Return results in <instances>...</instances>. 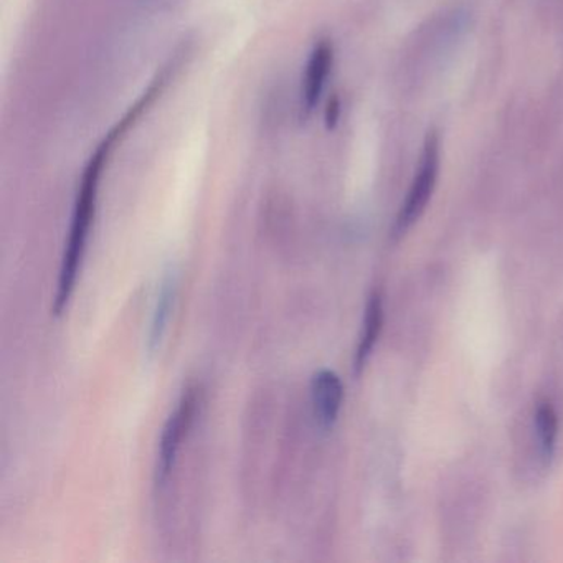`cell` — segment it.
<instances>
[{"label":"cell","instance_id":"cell-1","mask_svg":"<svg viewBox=\"0 0 563 563\" xmlns=\"http://www.w3.org/2000/svg\"><path fill=\"white\" fill-rule=\"evenodd\" d=\"M142 114L145 111L138 104H133L127 113L114 124L113 129L104 136L103 141L100 142L83 171L82 183H79L75 207H73L68 240H66L62 266H60L55 299H53L52 311L55 316H60L65 311L66 304L75 291L76 278H78L83 257H85L86 241L90 237L91 224H93L95 212H97L98 192H100L104 167H107L117 142L138 123Z\"/></svg>","mask_w":563,"mask_h":563},{"label":"cell","instance_id":"cell-2","mask_svg":"<svg viewBox=\"0 0 563 563\" xmlns=\"http://www.w3.org/2000/svg\"><path fill=\"white\" fill-rule=\"evenodd\" d=\"M441 141L437 132H428L423 142L422 158H420L418 171L415 179L406 193L405 202L397 215L393 235L403 237L425 213L433 192L437 189L438 176H440Z\"/></svg>","mask_w":563,"mask_h":563},{"label":"cell","instance_id":"cell-3","mask_svg":"<svg viewBox=\"0 0 563 563\" xmlns=\"http://www.w3.org/2000/svg\"><path fill=\"white\" fill-rule=\"evenodd\" d=\"M199 387L187 388L184 396L180 397L176 410L171 413L164 429H162L161 441H159L158 464H155V483L158 486H164L171 476L172 470L176 466L177 454L183 448L184 440L192 428L193 420H196L197 410L200 406Z\"/></svg>","mask_w":563,"mask_h":563},{"label":"cell","instance_id":"cell-4","mask_svg":"<svg viewBox=\"0 0 563 563\" xmlns=\"http://www.w3.org/2000/svg\"><path fill=\"white\" fill-rule=\"evenodd\" d=\"M334 63V47L329 40L317 41L311 50L306 70L302 75L301 104L304 113L310 114L320 103L326 88L327 78Z\"/></svg>","mask_w":563,"mask_h":563},{"label":"cell","instance_id":"cell-5","mask_svg":"<svg viewBox=\"0 0 563 563\" xmlns=\"http://www.w3.org/2000/svg\"><path fill=\"white\" fill-rule=\"evenodd\" d=\"M311 400H313L314 416L321 428H333L339 418L343 400V385L339 375L329 368L316 372L311 380Z\"/></svg>","mask_w":563,"mask_h":563},{"label":"cell","instance_id":"cell-6","mask_svg":"<svg viewBox=\"0 0 563 563\" xmlns=\"http://www.w3.org/2000/svg\"><path fill=\"white\" fill-rule=\"evenodd\" d=\"M381 326H384V301H381L380 292L375 291L372 292L367 308H365L364 327H362L361 340H359L358 351H355V372H361L367 364L375 343L380 337Z\"/></svg>","mask_w":563,"mask_h":563},{"label":"cell","instance_id":"cell-7","mask_svg":"<svg viewBox=\"0 0 563 563\" xmlns=\"http://www.w3.org/2000/svg\"><path fill=\"white\" fill-rule=\"evenodd\" d=\"M177 279L176 275L168 273L161 285L158 301H155L154 314H152L151 329L148 334V351L154 354L164 339L167 330L168 320H171L172 306L176 301Z\"/></svg>","mask_w":563,"mask_h":563},{"label":"cell","instance_id":"cell-8","mask_svg":"<svg viewBox=\"0 0 563 563\" xmlns=\"http://www.w3.org/2000/svg\"><path fill=\"white\" fill-rule=\"evenodd\" d=\"M536 433L539 451L546 464L555 454L556 437H559V416L550 402H540L536 412Z\"/></svg>","mask_w":563,"mask_h":563},{"label":"cell","instance_id":"cell-9","mask_svg":"<svg viewBox=\"0 0 563 563\" xmlns=\"http://www.w3.org/2000/svg\"><path fill=\"white\" fill-rule=\"evenodd\" d=\"M180 4H183V0H142V5H145L148 11L161 12V14L174 11V9Z\"/></svg>","mask_w":563,"mask_h":563},{"label":"cell","instance_id":"cell-10","mask_svg":"<svg viewBox=\"0 0 563 563\" xmlns=\"http://www.w3.org/2000/svg\"><path fill=\"white\" fill-rule=\"evenodd\" d=\"M339 120V101L334 100L333 103L327 107L326 121L329 126H334Z\"/></svg>","mask_w":563,"mask_h":563}]
</instances>
